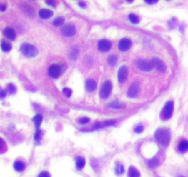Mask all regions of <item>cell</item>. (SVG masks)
<instances>
[{
  "label": "cell",
  "instance_id": "6da1fadb",
  "mask_svg": "<svg viewBox=\"0 0 188 177\" xmlns=\"http://www.w3.org/2000/svg\"><path fill=\"white\" fill-rule=\"evenodd\" d=\"M155 138L162 147H167L171 140V133L167 128H159L155 133Z\"/></svg>",
  "mask_w": 188,
  "mask_h": 177
},
{
  "label": "cell",
  "instance_id": "7a4b0ae2",
  "mask_svg": "<svg viewBox=\"0 0 188 177\" xmlns=\"http://www.w3.org/2000/svg\"><path fill=\"white\" fill-rule=\"evenodd\" d=\"M20 52L27 57H33L38 54L37 48L31 44H22L20 46Z\"/></svg>",
  "mask_w": 188,
  "mask_h": 177
},
{
  "label": "cell",
  "instance_id": "3957f363",
  "mask_svg": "<svg viewBox=\"0 0 188 177\" xmlns=\"http://www.w3.org/2000/svg\"><path fill=\"white\" fill-rule=\"evenodd\" d=\"M172 112H173V101H170L168 103H166V104L164 105L162 109V117L165 120L169 119L172 115Z\"/></svg>",
  "mask_w": 188,
  "mask_h": 177
},
{
  "label": "cell",
  "instance_id": "277c9868",
  "mask_svg": "<svg viewBox=\"0 0 188 177\" xmlns=\"http://www.w3.org/2000/svg\"><path fill=\"white\" fill-rule=\"evenodd\" d=\"M112 83H111V81L107 80L105 81L102 86V88H101V91H100V95H101V97L102 99H106L108 98V96L111 94V91H112Z\"/></svg>",
  "mask_w": 188,
  "mask_h": 177
},
{
  "label": "cell",
  "instance_id": "5b68a950",
  "mask_svg": "<svg viewBox=\"0 0 188 177\" xmlns=\"http://www.w3.org/2000/svg\"><path fill=\"white\" fill-rule=\"evenodd\" d=\"M137 66L139 69H141L143 71H150L152 70L153 67H154L151 63V61H148L145 59H139L137 62Z\"/></svg>",
  "mask_w": 188,
  "mask_h": 177
},
{
  "label": "cell",
  "instance_id": "8992f818",
  "mask_svg": "<svg viewBox=\"0 0 188 177\" xmlns=\"http://www.w3.org/2000/svg\"><path fill=\"white\" fill-rule=\"evenodd\" d=\"M62 72V69L61 66L57 64H53L50 66L49 69H48V73H49V76L54 78V79H56L60 76V74Z\"/></svg>",
  "mask_w": 188,
  "mask_h": 177
},
{
  "label": "cell",
  "instance_id": "52a82bcc",
  "mask_svg": "<svg viewBox=\"0 0 188 177\" xmlns=\"http://www.w3.org/2000/svg\"><path fill=\"white\" fill-rule=\"evenodd\" d=\"M62 32L66 37H72L76 34V28L73 24H67L62 29Z\"/></svg>",
  "mask_w": 188,
  "mask_h": 177
},
{
  "label": "cell",
  "instance_id": "ba28073f",
  "mask_svg": "<svg viewBox=\"0 0 188 177\" xmlns=\"http://www.w3.org/2000/svg\"><path fill=\"white\" fill-rule=\"evenodd\" d=\"M151 63H152L153 66L156 67V69L159 71L165 72V70H166V65L164 64L163 61H162L161 59H159V58H152Z\"/></svg>",
  "mask_w": 188,
  "mask_h": 177
},
{
  "label": "cell",
  "instance_id": "9c48e42d",
  "mask_svg": "<svg viewBox=\"0 0 188 177\" xmlns=\"http://www.w3.org/2000/svg\"><path fill=\"white\" fill-rule=\"evenodd\" d=\"M127 74H128V71H127V66H121L119 71H118V80H119L120 83H124L125 80H127Z\"/></svg>",
  "mask_w": 188,
  "mask_h": 177
},
{
  "label": "cell",
  "instance_id": "30bf717a",
  "mask_svg": "<svg viewBox=\"0 0 188 177\" xmlns=\"http://www.w3.org/2000/svg\"><path fill=\"white\" fill-rule=\"evenodd\" d=\"M111 46H112V44H111V42L106 39H103V40H101L100 42L98 43V48L101 52H107L110 50Z\"/></svg>",
  "mask_w": 188,
  "mask_h": 177
},
{
  "label": "cell",
  "instance_id": "8fae6325",
  "mask_svg": "<svg viewBox=\"0 0 188 177\" xmlns=\"http://www.w3.org/2000/svg\"><path fill=\"white\" fill-rule=\"evenodd\" d=\"M138 91H139V85H138V83H137V82L132 83L130 85L129 88H128V91H127L128 96L131 97V98H135L137 95Z\"/></svg>",
  "mask_w": 188,
  "mask_h": 177
},
{
  "label": "cell",
  "instance_id": "7c38bea8",
  "mask_svg": "<svg viewBox=\"0 0 188 177\" xmlns=\"http://www.w3.org/2000/svg\"><path fill=\"white\" fill-rule=\"evenodd\" d=\"M118 46H119V49L121 51H127L130 48L131 46V41L127 38H124L122 39L120 42H119V44H118Z\"/></svg>",
  "mask_w": 188,
  "mask_h": 177
},
{
  "label": "cell",
  "instance_id": "4fadbf2b",
  "mask_svg": "<svg viewBox=\"0 0 188 177\" xmlns=\"http://www.w3.org/2000/svg\"><path fill=\"white\" fill-rule=\"evenodd\" d=\"M96 87H97V83L96 81L93 79H88L86 81V90L89 92H92L96 90Z\"/></svg>",
  "mask_w": 188,
  "mask_h": 177
},
{
  "label": "cell",
  "instance_id": "5bb4252c",
  "mask_svg": "<svg viewBox=\"0 0 188 177\" xmlns=\"http://www.w3.org/2000/svg\"><path fill=\"white\" fill-rule=\"evenodd\" d=\"M4 33V35L6 37V38H9L10 40H13V39H15L16 37V32L15 31H14L12 28H9V27H8V28H6L3 31Z\"/></svg>",
  "mask_w": 188,
  "mask_h": 177
},
{
  "label": "cell",
  "instance_id": "9a60e30c",
  "mask_svg": "<svg viewBox=\"0 0 188 177\" xmlns=\"http://www.w3.org/2000/svg\"><path fill=\"white\" fill-rule=\"evenodd\" d=\"M39 16L41 19H48L53 16V11H51L50 9H43L39 10Z\"/></svg>",
  "mask_w": 188,
  "mask_h": 177
},
{
  "label": "cell",
  "instance_id": "2e32d148",
  "mask_svg": "<svg viewBox=\"0 0 188 177\" xmlns=\"http://www.w3.org/2000/svg\"><path fill=\"white\" fill-rule=\"evenodd\" d=\"M178 148L181 152H186L188 151V141L184 139L179 143V146Z\"/></svg>",
  "mask_w": 188,
  "mask_h": 177
},
{
  "label": "cell",
  "instance_id": "e0dca14e",
  "mask_svg": "<svg viewBox=\"0 0 188 177\" xmlns=\"http://www.w3.org/2000/svg\"><path fill=\"white\" fill-rule=\"evenodd\" d=\"M14 168H15V170L18 172H22L25 168V164L20 161H16L14 162Z\"/></svg>",
  "mask_w": 188,
  "mask_h": 177
},
{
  "label": "cell",
  "instance_id": "ac0fdd59",
  "mask_svg": "<svg viewBox=\"0 0 188 177\" xmlns=\"http://www.w3.org/2000/svg\"><path fill=\"white\" fill-rule=\"evenodd\" d=\"M140 176V173L137 171V170L135 167H130L128 170V177H139Z\"/></svg>",
  "mask_w": 188,
  "mask_h": 177
},
{
  "label": "cell",
  "instance_id": "d6986e66",
  "mask_svg": "<svg viewBox=\"0 0 188 177\" xmlns=\"http://www.w3.org/2000/svg\"><path fill=\"white\" fill-rule=\"evenodd\" d=\"M1 49L4 52H9L11 50V44L8 42H6V41H2L1 42Z\"/></svg>",
  "mask_w": 188,
  "mask_h": 177
},
{
  "label": "cell",
  "instance_id": "ffe728a7",
  "mask_svg": "<svg viewBox=\"0 0 188 177\" xmlns=\"http://www.w3.org/2000/svg\"><path fill=\"white\" fill-rule=\"evenodd\" d=\"M41 121H43V116H41V114H36L35 116L33 117V122H34V124H35V126L37 127H39L41 126Z\"/></svg>",
  "mask_w": 188,
  "mask_h": 177
},
{
  "label": "cell",
  "instance_id": "44dd1931",
  "mask_svg": "<svg viewBox=\"0 0 188 177\" xmlns=\"http://www.w3.org/2000/svg\"><path fill=\"white\" fill-rule=\"evenodd\" d=\"M76 167H78V169H83L85 166V160L79 157L76 159Z\"/></svg>",
  "mask_w": 188,
  "mask_h": 177
},
{
  "label": "cell",
  "instance_id": "7402d4cb",
  "mask_svg": "<svg viewBox=\"0 0 188 177\" xmlns=\"http://www.w3.org/2000/svg\"><path fill=\"white\" fill-rule=\"evenodd\" d=\"M108 64L109 65H111V66H114L115 64H116V61H117V59H116V56H114V54H111V56L108 57Z\"/></svg>",
  "mask_w": 188,
  "mask_h": 177
},
{
  "label": "cell",
  "instance_id": "603a6c76",
  "mask_svg": "<svg viewBox=\"0 0 188 177\" xmlns=\"http://www.w3.org/2000/svg\"><path fill=\"white\" fill-rule=\"evenodd\" d=\"M124 171V166L122 164H120V163H118V164L116 165V168H115V173L117 174H122Z\"/></svg>",
  "mask_w": 188,
  "mask_h": 177
},
{
  "label": "cell",
  "instance_id": "cb8c5ba5",
  "mask_svg": "<svg viewBox=\"0 0 188 177\" xmlns=\"http://www.w3.org/2000/svg\"><path fill=\"white\" fill-rule=\"evenodd\" d=\"M129 19H130V21H131L132 23H134V24H137V23L139 22L138 17H137L135 14H130V15H129Z\"/></svg>",
  "mask_w": 188,
  "mask_h": 177
},
{
  "label": "cell",
  "instance_id": "d4e9b609",
  "mask_svg": "<svg viewBox=\"0 0 188 177\" xmlns=\"http://www.w3.org/2000/svg\"><path fill=\"white\" fill-rule=\"evenodd\" d=\"M108 106L110 108H114V109H119V108H123L124 107V105H122L119 103H115V101H114V103H111Z\"/></svg>",
  "mask_w": 188,
  "mask_h": 177
},
{
  "label": "cell",
  "instance_id": "484cf974",
  "mask_svg": "<svg viewBox=\"0 0 188 177\" xmlns=\"http://www.w3.org/2000/svg\"><path fill=\"white\" fill-rule=\"evenodd\" d=\"M63 22H64V18H62V17H59L57 19H55L54 20V25L55 26H60L63 24Z\"/></svg>",
  "mask_w": 188,
  "mask_h": 177
},
{
  "label": "cell",
  "instance_id": "4316f807",
  "mask_svg": "<svg viewBox=\"0 0 188 177\" xmlns=\"http://www.w3.org/2000/svg\"><path fill=\"white\" fill-rule=\"evenodd\" d=\"M6 146L5 141L0 138V153L4 152L6 151Z\"/></svg>",
  "mask_w": 188,
  "mask_h": 177
},
{
  "label": "cell",
  "instance_id": "83f0119b",
  "mask_svg": "<svg viewBox=\"0 0 188 177\" xmlns=\"http://www.w3.org/2000/svg\"><path fill=\"white\" fill-rule=\"evenodd\" d=\"M63 93L65 94V96H66L67 98H69L71 96V93H72V91L70 90L69 88H65L64 90H63Z\"/></svg>",
  "mask_w": 188,
  "mask_h": 177
},
{
  "label": "cell",
  "instance_id": "f1b7e54d",
  "mask_svg": "<svg viewBox=\"0 0 188 177\" xmlns=\"http://www.w3.org/2000/svg\"><path fill=\"white\" fill-rule=\"evenodd\" d=\"M8 88H9V93H15L16 92V87H15V85H13V84L10 83V84H9Z\"/></svg>",
  "mask_w": 188,
  "mask_h": 177
},
{
  "label": "cell",
  "instance_id": "f546056e",
  "mask_svg": "<svg viewBox=\"0 0 188 177\" xmlns=\"http://www.w3.org/2000/svg\"><path fill=\"white\" fill-rule=\"evenodd\" d=\"M159 164V161L158 160H151L149 161V165L150 166H153V167H155Z\"/></svg>",
  "mask_w": 188,
  "mask_h": 177
},
{
  "label": "cell",
  "instance_id": "4dcf8cb0",
  "mask_svg": "<svg viewBox=\"0 0 188 177\" xmlns=\"http://www.w3.org/2000/svg\"><path fill=\"white\" fill-rule=\"evenodd\" d=\"M143 131V126L142 125H138L137 126V127L135 128V132L136 133H141Z\"/></svg>",
  "mask_w": 188,
  "mask_h": 177
},
{
  "label": "cell",
  "instance_id": "1f68e13d",
  "mask_svg": "<svg viewBox=\"0 0 188 177\" xmlns=\"http://www.w3.org/2000/svg\"><path fill=\"white\" fill-rule=\"evenodd\" d=\"M41 132L40 130H38V131L35 133V135H34V138H35V140L39 141V140L41 139Z\"/></svg>",
  "mask_w": 188,
  "mask_h": 177
},
{
  "label": "cell",
  "instance_id": "d6a6232c",
  "mask_svg": "<svg viewBox=\"0 0 188 177\" xmlns=\"http://www.w3.org/2000/svg\"><path fill=\"white\" fill-rule=\"evenodd\" d=\"M79 122L80 124L84 125V124H87L88 122H89V119L88 117H83V118H81Z\"/></svg>",
  "mask_w": 188,
  "mask_h": 177
},
{
  "label": "cell",
  "instance_id": "836d02e7",
  "mask_svg": "<svg viewBox=\"0 0 188 177\" xmlns=\"http://www.w3.org/2000/svg\"><path fill=\"white\" fill-rule=\"evenodd\" d=\"M39 177H51V176H50V173H49L43 172V173H41L39 174Z\"/></svg>",
  "mask_w": 188,
  "mask_h": 177
},
{
  "label": "cell",
  "instance_id": "e575fe53",
  "mask_svg": "<svg viewBox=\"0 0 188 177\" xmlns=\"http://www.w3.org/2000/svg\"><path fill=\"white\" fill-rule=\"evenodd\" d=\"M6 9V6L5 4H1V3H0V10H1V11H5Z\"/></svg>",
  "mask_w": 188,
  "mask_h": 177
},
{
  "label": "cell",
  "instance_id": "d590c367",
  "mask_svg": "<svg viewBox=\"0 0 188 177\" xmlns=\"http://www.w3.org/2000/svg\"><path fill=\"white\" fill-rule=\"evenodd\" d=\"M6 91H0V98H4L6 96Z\"/></svg>",
  "mask_w": 188,
  "mask_h": 177
},
{
  "label": "cell",
  "instance_id": "8d00e7d4",
  "mask_svg": "<svg viewBox=\"0 0 188 177\" xmlns=\"http://www.w3.org/2000/svg\"><path fill=\"white\" fill-rule=\"evenodd\" d=\"M46 3H47L48 5H52V6H54V3L53 1H47Z\"/></svg>",
  "mask_w": 188,
  "mask_h": 177
},
{
  "label": "cell",
  "instance_id": "74e56055",
  "mask_svg": "<svg viewBox=\"0 0 188 177\" xmlns=\"http://www.w3.org/2000/svg\"><path fill=\"white\" fill-rule=\"evenodd\" d=\"M79 5H80L81 6H83V8L85 6V3H83V2H79Z\"/></svg>",
  "mask_w": 188,
  "mask_h": 177
},
{
  "label": "cell",
  "instance_id": "f35d334b",
  "mask_svg": "<svg viewBox=\"0 0 188 177\" xmlns=\"http://www.w3.org/2000/svg\"><path fill=\"white\" fill-rule=\"evenodd\" d=\"M179 177H184V176H179Z\"/></svg>",
  "mask_w": 188,
  "mask_h": 177
}]
</instances>
